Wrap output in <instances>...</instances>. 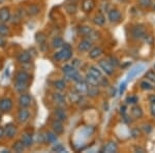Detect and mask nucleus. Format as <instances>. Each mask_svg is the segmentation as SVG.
Wrapping results in <instances>:
<instances>
[{"instance_id":"obj_46","label":"nucleus","mask_w":155,"mask_h":153,"mask_svg":"<svg viewBox=\"0 0 155 153\" xmlns=\"http://www.w3.org/2000/svg\"><path fill=\"white\" fill-rule=\"evenodd\" d=\"M150 113L153 117H155V104L150 105Z\"/></svg>"},{"instance_id":"obj_3","label":"nucleus","mask_w":155,"mask_h":153,"mask_svg":"<svg viewBox=\"0 0 155 153\" xmlns=\"http://www.w3.org/2000/svg\"><path fill=\"white\" fill-rule=\"evenodd\" d=\"M98 65H99V67H101L102 71L106 72L107 76H112V75L114 74L115 67L111 63H110L109 60H107V59H102V60H101V61L98 62Z\"/></svg>"},{"instance_id":"obj_38","label":"nucleus","mask_w":155,"mask_h":153,"mask_svg":"<svg viewBox=\"0 0 155 153\" xmlns=\"http://www.w3.org/2000/svg\"><path fill=\"white\" fill-rule=\"evenodd\" d=\"M141 130H143V131L145 132V134L149 135L150 132L152 131V125L150 124V123H144L143 125H142Z\"/></svg>"},{"instance_id":"obj_6","label":"nucleus","mask_w":155,"mask_h":153,"mask_svg":"<svg viewBox=\"0 0 155 153\" xmlns=\"http://www.w3.org/2000/svg\"><path fill=\"white\" fill-rule=\"evenodd\" d=\"M12 100L8 97H3L0 99V111L3 113H7L12 110Z\"/></svg>"},{"instance_id":"obj_29","label":"nucleus","mask_w":155,"mask_h":153,"mask_svg":"<svg viewBox=\"0 0 155 153\" xmlns=\"http://www.w3.org/2000/svg\"><path fill=\"white\" fill-rule=\"evenodd\" d=\"M35 39L36 42L39 44V46H45L46 45V41H47V37L42 32H39V33H36V36H35Z\"/></svg>"},{"instance_id":"obj_19","label":"nucleus","mask_w":155,"mask_h":153,"mask_svg":"<svg viewBox=\"0 0 155 153\" xmlns=\"http://www.w3.org/2000/svg\"><path fill=\"white\" fill-rule=\"evenodd\" d=\"M52 128H53V131L56 132L57 135H61L64 130L63 124H62V122L59 121V120H55L53 122V124H52Z\"/></svg>"},{"instance_id":"obj_35","label":"nucleus","mask_w":155,"mask_h":153,"mask_svg":"<svg viewBox=\"0 0 155 153\" xmlns=\"http://www.w3.org/2000/svg\"><path fill=\"white\" fill-rule=\"evenodd\" d=\"M140 86H141V88L143 90H152V89H153V85H152L151 83H150V81H148V80L141 82Z\"/></svg>"},{"instance_id":"obj_21","label":"nucleus","mask_w":155,"mask_h":153,"mask_svg":"<svg viewBox=\"0 0 155 153\" xmlns=\"http://www.w3.org/2000/svg\"><path fill=\"white\" fill-rule=\"evenodd\" d=\"M130 113H131V116L134 117V119H139V118H141L143 116V110H142V108L139 106H136V105L131 108Z\"/></svg>"},{"instance_id":"obj_37","label":"nucleus","mask_w":155,"mask_h":153,"mask_svg":"<svg viewBox=\"0 0 155 153\" xmlns=\"http://www.w3.org/2000/svg\"><path fill=\"white\" fill-rule=\"evenodd\" d=\"M24 149H25V146L22 142H17L16 144L14 145V150L16 152H23Z\"/></svg>"},{"instance_id":"obj_47","label":"nucleus","mask_w":155,"mask_h":153,"mask_svg":"<svg viewBox=\"0 0 155 153\" xmlns=\"http://www.w3.org/2000/svg\"><path fill=\"white\" fill-rule=\"evenodd\" d=\"M150 104H155V94H150L148 97Z\"/></svg>"},{"instance_id":"obj_8","label":"nucleus","mask_w":155,"mask_h":153,"mask_svg":"<svg viewBox=\"0 0 155 153\" xmlns=\"http://www.w3.org/2000/svg\"><path fill=\"white\" fill-rule=\"evenodd\" d=\"M19 105L22 108H28L31 105V97L29 94L22 93L21 96L19 97Z\"/></svg>"},{"instance_id":"obj_15","label":"nucleus","mask_w":155,"mask_h":153,"mask_svg":"<svg viewBox=\"0 0 155 153\" xmlns=\"http://www.w3.org/2000/svg\"><path fill=\"white\" fill-rule=\"evenodd\" d=\"M102 53H104V50H102L101 47L92 48V49L89 51V57L91 59H97L101 56Z\"/></svg>"},{"instance_id":"obj_30","label":"nucleus","mask_w":155,"mask_h":153,"mask_svg":"<svg viewBox=\"0 0 155 153\" xmlns=\"http://www.w3.org/2000/svg\"><path fill=\"white\" fill-rule=\"evenodd\" d=\"M69 98H71L72 102H79L80 100L82 99V94L79 93L76 90L74 92H71V93H69Z\"/></svg>"},{"instance_id":"obj_33","label":"nucleus","mask_w":155,"mask_h":153,"mask_svg":"<svg viewBox=\"0 0 155 153\" xmlns=\"http://www.w3.org/2000/svg\"><path fill=\"white\" fill-rule=\"evenodd\" d=\"M52 45H53L54 48H62L65 44H64L63 39H62L61 37H55V38L53 39Z\"/></svg>"},{"instance_id":"obj_34","label":"nucleus","mask_w":155,"mask_h":153,"mask_svg":"<svg viewBox=\"0 0 155 153\" xmlns=\"http://www.w3.org/2000/svg\"><path fill=\"white\" fill-rule=\"evenodd\" d=\"M9 34V29L4 23L0 24V35L2 36H7Z\"/></svg>"},{"instance_id":"obj_48","label":"nucleus","mask_w":155,"mask_h":153,"mask_svg":"<svg viewBox=\"0 0 155 153\" xmlns=\"http://www.w3.org/2000/svg\"><path fill=\"white\" fill-rule=\"evenodd\" d=\"M5 46V38L4 36L0 35V47H4Z\"/></svg>"},{"instance_id":"obj_40","label":"nucleus","mask_w":155,"mask_h":153,"mask_svg":"<svg viewBox=\"0 0 155 153\" xmlns=\"http://www.w3.org/2000/svg\"><path fill=\"white\" fill-rule=\"evenodd\" d=\"M130 134L134 139H137V138H139L140 135H141V129H140L139 127H134V128L130 130Z\"/></svg>"},{"instance_id":"obj_17","label":"nucleus","mask_w":155,"mask_h":153,"mask_svg":"<svg viewBox=\"0 0 155 153\" xmlns=\"http://www.w3.org/2000/svg\"><path fill=\"white\" fill-rule=\"evenodd\" d=\"M95 6V1L94 0H84L82 3V8L85 12H89Z\"/></svg>"},{"instance_id":"obj_7","label":"nucleus","mask_w":155,"mask_h":153,"mask_svg":"<svg viewBox=\"0 0 155 153\" xmlns=\"http://www.w3.org/2000/svg\"><path fill=\"white\" fill-rule=\"evenodd\" d=\"M30 118V112L27 108H22L18 113V120L20 123H25L29 120Z\"/></svg>"},{"instance_id":"obj_28","label":"nucleus","mask_w":155,"mask_h":153,"mask_svg":"<svg viewBox=\"0 0 155 153\" xmlns=\"http://www.w3.org/2000/svg\"><path fill=\"white\" fill-rule=\"evenodd\" d=\"M39 7L38 5H36V4H31L29 7H28V9H27V12L30 15V16H36V15H38L39 14Z\"/></svg>"},{"instance_id":"obj_13","label":"nucleus","mask_w":155,"mask_h":153,"mask_svg":"<svg viewBox=\"0 0 155 153\" xmlns=\"http://www.w3.org/2000/svg\"><path fill=\"white\" fill-rule=\"evenodd\" d=\"M88 87H89V85H88V83H87L85 80H81V81H79V82H77V84H76V89L79 93H81V94H83V93H86L87 92V89H88Z\"/></svg>"},{"instance_id":"obj_45","label":"nucleus","mask_w":155,"mask_h":153,"mask_svg":"<svg viewBox=\"0 0 155 153\" xmlns=\"http://www.w3.org/2000/svg\"><path fill=\"white\" fill-rule=\"evenodd\" d=\"M99 84L101 85V86H104V87H107V86H109V80H107L106 78H101V81H99Z\"/></svg>"},{"instance_id":"obj_25","label":"nucleus","mask_w":155,"mask_h":153,"mask_svg":"<svg viewBox=\"0 0 155 153\" xmlns=\"http://www.w3.org/2000/svg\"><path fill=\"white\" fill-rule=\"evenodd\" d=\"M87 95L90 97H95L97 95L99 94V89H98V86H91L89 85L88 89H87Z\"/></svg>"},{"instance_id":"obj_26","label":"nucleus","mask_w":155,"mask_h":153,"mask_svg":"<svg viewBox=\"0 0 155 153\" xmlns=\"http://www.w3.org/2000/svg\"><path fill=\"white\" fill-rule=\"evenodd\" d=\"M93 22H94V24L97 25V26H102V25L106 23V18H104V14H102V12H98V14L94 17Z\"/></svg>"},{"instance_id":"obj_12","label":"nucleus","mask_w":155,"mask_h":153,"mask_svg":"<svg viewBox=\"0 0 155 153\" xmlns=\"http://www.w3.org/2000/svg\"><path fill=\"white\" fill-rule=\"evenodd\" d=\"M11 19V12H9L8 7H2L0 9V22L1 23H5V22L9 21Z\"/></svg>"},{"instance_id":"obj_22","label":"nucleus","mask_w":155,"mask_h":153,"mask_svg":"<svg viewBox=\"0 0 155 153\" xmlns=\"http://www.w3.org/2000/svg\"><path fill=\"white\" fill-rule=\"evenodd\" d=\"M15 88L19 93H25L26 90L28 89V83H23V82H16L15 84Z\"/></svg>"},{"instance_id":"obj_16","label":"nucleus","mask_w":155,"mask_h":153,"mask_svg":"<svg viewBox=\"0 0 155 153\" xmlns=\"http://www.w3.org/2000/svg\"><path fill=\"white\" fill-rule=\"evenodd\" d=\"M18 61L20 63H23V64L29 63V62L31 61V55H30V53H28L27 51L21 52L18 56Z\"/></svg>"},{"instance_id":"obj_39","label":"nucleus","mask_w":155,"mask_h":153,"mask_svg":"<svg viewBox=\"0 0 155 153\" xmlns=\"http://www.w3.org/2000/svg\"><path fill=\"white\" fill-rule=\"evenodd\" d=\"M137 101H139V98L136 96V95H130L126 98V102L128 105H137Z\"/></svg>"},{"instance_id":"obj_44","label":"nucleus","mask_w":155,"mask_h":153,"mask_svg":"<svg viewBox=\"0 0 155 153\" xmlns=\"http://www.w3.org/2000/svg\"><path fill=\"white\" fill-rule=\"evenodd\" d=\"M146 78L148 81H154L155 82V72H149L146 75Z\"/></svg>"},{"instance_id":"obj_23","label":"nucleus","mask_w":155,"mask_h":153,"mask_svg":"<svg viewBox=\"0 0 155 153\" xmlns=\"http://www.w3.org/2000/svg\"><path fill=\"white\" fill-rule=\"evenodd\" d=\"M53 99L59 107L64 106V104H65V97H64V95H62L61 93H54Z\"/></svg>"},{"instance_id":"obj_42","label":"nucleus","mask_w":155,"mask_h":153,"mask_svg":"<svg viewBox=\"0 0 155 153\" xmlns=\"http://www.w3.org/2000/svg\"><path fill=\"white\" fill-rule=\"evenodd\" d=\"M53 151H56V152H64V151H65V148H64L63 145L57 144L56 146L53 147Z\"/></svg>"},{"instance_id":"obj_11","label":"nucleus","mask_w":155,"mask_h":153,"mask_svg":"<svg viewBox=\"0 0 155 153\" xmlns=\"http://www.w3.org/2000/svg\"><path fill=\"white\" fill-rule=\"evenodd\" d=\"M54 115H55L56 120H59V121H61V122H64L67 119V114L61 107H58L56 110H55Z\"/></svg>"},{"instance_id":"obj_9","label":"nucleus","mask_w":155,"mask_h":153,"mask_svg":"<svg viewBox=\"0 0 155 153\" xmlns=\"http://www.w3.org/2000/svg\"><path fill=\"white\" fill-rule=\"evenodd\" d=\"M4 135H6L8 139H12V138L16 137L17 135V128L14 124H7L4 127Z\"/></svg>"},{"instance_id":"obj_1","label":"nucleus","mask_w":155,"mask_h":153,"mask_svg":"<svg viewBox=\"0 0 155 153\" xmlns=\"http://www.w3.org/2000/svg\"><path fill=\"white\" fill-rule=\"evenodd\" d=\"M71 56H72L71 48V46L65 44L59 52H57V53L54 55L53 58L56 60V61H67V60H69L71 58Z\"/></svg>"},{"instance_id":"obj_10","label":"nucleus","mask_w":155,"mask_h":153,"mask_svg":"<svg viewBox=\"0 0 155 153\" xmlns=\"http://www.w3.org/2000/svg\"><path fill=\"white\" fill-rule=\"evenodd\" d=\"M21 142L23 143L25 148H29L33 145V138H32V135L30 134L25 132V134L22 135V137H21Z\"/></svg>"},{"instance_id":"obj_53","label":"nucleus","mask_w":155,"mask_h":153,"mask_svg":"<svg viewBox=\"0 0 155 153\" xmlns=\"http://www.w3.org/2000/svg\"><path fill=\"white\" fill-rule=\"evenodd\" d=\"M153 8H154V11H155V4H154V6H153Z\"/></svg>"},{"instance_id":"obj_50","label":"nucleus","mask_w":155,"mask_h":153,"mask_svg":"<svg viewBox=\"0 0 155 153\" xmlns=\"http://www.w3.org/2000/svg\"><path fill=\"white\" fill-rule=\"evenodd\" d=\"M125 110H126V107L125 106H123V107L120 108V112H121L122 115H125Z\"/></svg>"},{"instance_id":"obj_2","label":"nucleus","mask_w":155,"mask_h":153,"mask_svg":"<svg viewBox=\"0 0 155 153\" xmlns=\"http://www.w3.org/2000/svg\"><path fill=\"white\" fill-rule=\"evenodd\" d=\"M130 33H131V37L134 39V41H144L147 36L145 26L142 24L134 25V26L131 28Z\"/></svg>"},{"instance_id":"obj_43","label":"nucleus","mask_w":155,"mask_h":153,"mask_svg":"<svg viewBox=\"0 0 155 153\" xmlns=\"http://www.w3.org/2000/svg\"><path fill=\"white\" fill-rule=\"evenodd\" d=\"M141 68H143V65H140V66H137L136 68L132 71L130 74H129V76H128V80H130L132 77L134 76V75L137 74V72H141Z\"/></svg>"},{"instance_id":"obj_4","label":"nucleus","mask_w":155,"mask_h":153,"mask_svg":"<svg viewBox=\"0 0 155 153\" xmlns=\"http://www.w3.org/2000/svg\"><path fill=\"white\" fill-rule=\"evenodd\" d=\"M107 17H109V20L111 23H119L122 19V15L121 12L117 8H113V9H110L109 12H107Z\"/></svg>"},{"instance_id":"obj_49","label":"nucleus","mask_w":155,"mask_h":153,"mask_svg":"<svg viewBox=\"0 0 155 153\" xmlns=\"http://www.w3.org/2000/svg\"><path fill=\"white\" fill-rule=\"evenodd\" d=\"M4 128H2V127H0V140L2 139V138L4 137Z\"/></svg>"},{"instance_id":"obj_52","label":"nucleus","mask_w":155,"mask_h":153,"mask_svg":"<svg viewBox=\"0 0 155 153\" xmlns=\"http://www.w3.org/2000/svg\"><path fill=\"white\" fill-rule=\"evenodd\" d=\"M124 89H125V83H123V84L121 85V89H120V93H122V92L124 91Z\"/></svg>"},{"instance_id":"obj_14","label":"nucleus","mask_w":155,"mask_h":153,"mask_svg":"<svg viewBox=\"0 0 155 153\" xmlns=\"http://www.w3.org/2000/svg\"><path fill=\"white\" fill-rule=\"evenodd\" d=\"M118 150V146H117L116 142L114 141H111L109 143H107L106 145L102 148L101 151L102 152H107V153H112V152H116Z\"/></svg>"},{"instance_id":"obj_36","label":"nucleus","mask_w":155,"mask_h":153,"mask_svg":"<svg viewBox=\"0 0 155 153\" xmlns=\"http://www.w3.org/2000/svg\"><path fill=\"white\" fill-rule=\"evenodd\" d=\"M54 86L56 89H58L59 91H62V90L65 89V82L63 81V80H58V81H56L54 83Z\"/></svg>"},{"instance_id":"obj_41","label":"nucleus","mask_w":155,"mask_h":153,"mask_svg":"<svg viewBox=\"0 0 155 153\" xmlns=\"http://www.w3.org/2000/svg\"><path fill=\"white\" fill-rule=\"evenodd\" d=\"M107 60H109V62H110V63H111L112 65H113L115 68H116V67L120 64L119 59H118V58H116V57H114V56L109 57V58H107Z\"/></svg>"},{"instance_id":"obj_18","label":"nucleus","mask_w":155,"mask_h":153,"mask_svg":"<svg viewBox=\"0 0 155 153\" xmlns=\"http://www.w3.org/2000/svg\"><path fill=\"white\" fill-rule=\"evenodd\" d=\"M85 81L88 83V85H91V86H99V81H101V79H97L94 76H92V75H90L89 72L86 75V78H85Z\"/></svg>"},{"instance_id":"obj_5","label":"nucleus","mask_w":155,"mask_h":153,"mask_svg":"<svg viewBox=\"0 0 155 153\" xmlns=\"http://www.w3.org/2000/svg\"><path fill=\"white\" fill-rule=\"evenodd\" d=\"M93 48V41L90 38H84L79 42L78 49L81 52H89Z\"/></svg>"},{"instance_id":"obj_20","label":"nucleus","mask_w":155,"mask_h":153,"mask_svg":"<svg viewBox=\"0 0 155 153\" xmlns=\"http://www.w3.org/2000/svg\"><path fill=\"white\" fill-rule=\"evenodd\" d=\"M29 80H30V76L25 72H20L17 74V76H16V82L28 83Z\"/></svg>"},{"instance_id":"obj_24","label":"nucleus","mask_w":155,"mask_h":153,"mask_svg":"<svg viewBox=\"0 0 155 153\" xmlns=\"http://www.w3.org/2000/svg\"><path fill=\"white\" fill-rule=\"evenodd\" d=\"M57 135L55 131H48L46 132V141L50 143V144H54V143L57 142V140H58V137H57Z\"/></svg>"},{"instance_id":"obj_51","label":"nucleus","mask_w":155,"mask_h":153,"mask_svg":"<svg viewBox=\"0 0 155 153\" xmlns=\"http://www.w3.org/2000/svg\"><path fill=\"white\" fill-rule=\"evenodd\" d=\"M134 150H136V152H137V151L145 152V151H146V150H145L144 148H141V147H137V148H136V149H134Z\"/></svg>"},{"instance_id":"obj_27","label":"nucleus","mask_w":155,"mask_h":153,"mask_svg":"<svg viewBox=\"0 0 155 153\" xmlns=\"http://www.w3.org/2000/svg\"><path fill=\"white\" fill-rule=\"evenodd\" d=\"M88 72L90 75H92V76L97 78V79H101L102 78V74H101V69L97 68V66H90Z\"/></svg>"},{"instance_id":"obj_31","label":"nucleus","mask_w":155,"mask_h":153,"mask_svg":"<svg viewBox=\"0 0 155 153\" xmlns=\"http://www.w3.org/2000/svg\"><path fill=\"white\" fill-rule=\"evenodd\" d=\"M139 5L142 7V8L146 9V8H150L153 4V1L152 0H139Z\"/></svg>"},{"instance_id":"obj_32","label":"nucleus","mask_w":155,"mask_h":153,"mask_svg":"<svg viewBox=\"0 0 155 153\" xmlns=\"http://www.w3.org/2000/svg\"><path fill=\"white\" fill-rule=\"evenodd\" d=\"M92 30H93V29H92L91 27H88V26H82V27H80L79 31H80V33L83 34L84 36L88 37V36H89V34L92 32Z\"/></svg>"}]
</instances>
